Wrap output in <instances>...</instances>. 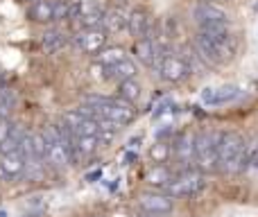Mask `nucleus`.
I'll use <instances>...</instances> for the list:
<instances>
[{
	"mask_svg": "<svg viewBox=\"0 0 258 217\" xmlns=\"http://www.w3.org/2000/svg\"><path fill=\"white\" fill-rule=\"evenodd\" d=\"M0 217H7V213H5V210H0Z\"/></svg>",
	"mask_w": 258,
	"mask_h": 217,
	"instance_id": "obj_28",
	"label": "nucleus"
},
{
	"mask_svg": "<svg viewBox=\"0 0 258 217\" xmlns=\"http://www.w3.org/2000/svg\"><path fill=\"white\" fill-rule=\"evenodd\" d=\"M118 98L125 100V102H129V104H134V102L141 100V84L136 82V77H134V80H125V82L118 84Z\"/></svg>",
	"mask_w": 258,
	"mask_h": 217,
	"instance_id": "obj_19",
	"label": "nucleus"
},
{
	"mask_svg": "<svg viewBox=\"0 0 258 217\" xmlns=\"http://www.w3.org/2000/svg\"><path fill=\"white\" fill-rule=\"evenodd\" d=\"M245 91L240 86H215V89H204L202 93V102L206 107H222V104L236 102Z\"/></svg>",
	"mask_w": 258,
	"mask_h": 217,
	"instance_id": "obj_9",
	"label": "nucleus"
},
{
	"mask_svg": "<svg viewBox=\"0 0 258 217\" xmlns=\"http://www.w3.org/2000/svg\"><path fill=\"white\" fill-rule=\"evenodd\" d=\"M68 12H71V3H63V0L54 3V21H63V18H68Z\"/></svg>",
	"mask_w": 258,
	"mask_h": 217,
	"instance_id": "obj_26",
	"label": "nucleus"
},
{
	"mask_svg": "<svg viewBox=\"0 0 258 217\" xmlns=\"http://www.w3.org/2000/svg\"><path fill=\"white\" fill-rule=\"evenodd\" d=\"M27 18L34 23H52L54 21V3L52 0H36L27 7Z\"/></svg>",
	"mask_w": 258,
	"mask_h": 217,
	"instance_id": "obj_14",
	"label": "nucleus"
},
{
	"mask_svg": "<svg viewBox=\"0 0 258 217\" xmlns=\"http://www.w3.org/2000/svg\"><path fill=\"white\" fill-rule=\"evenodd\" d=\"M30 145H32V152L39 161H45V152H48V145H45V138L41 131L36 133H30Z\"/></svg>",
	"mask_w": 258,
	"mask_h": 217,
	"instance_id": "obj_24",
	"label": "nucleus"
},
{
	"mask_svg": "<svg viewBox=\"0 0 258 217\" xmlns=\"http://www.w3.org/2000/svg\"><path fill=\"white\" fill-rule=\"evenodd\" d=\"M222 131H200L195 136V163L200 172H218V147Z\"/></svg>",
	"mask_w": 258,
	"mask_h": 217,
	"instance_id": "obj_3",
	"label": "nucleus"
},
{
	"mask_svg": "<svg viewBox=\"0 0 258 217\" xmlns=\"http://www.w3.org/2000/svg\"><path fill=\"white\" fill-rule=\"evenodd\" d=\"M132 52L136 54V59L143 63V66H154V61L161 57V54H165V50L161 48L156 41H152L150 36H143V39L134 41Z\"/></svg>",
	"mask_w": 258,
	"mask_h": 217,
	"instance_id": "obj_10",
	"label": "nucleus"
},
{
	"mask_svg": "<svg viewBox=\"0 0 258 217\" xmlns=\"http://www.w3.org/2000/svg\"><path fill=\"white\" fill-rule=\"evenodd\" d=\"M107 34L104 27H89V30H80L75 36V45L86 54H98L100 50L107 45Z\"/></svg>",
	"mask_w": 258,
	"mask_h": 217,
	"instance_id": "obj_7",
	"label": "nucleus"
},
{
	"mask_svg": "<svg viewBox=\"0 0 258 217\" xmlns=\"http://www.w3.org/2000/svg\"><path fill=\"white\" fill-rule=\"evenodd\" d=\"M127 16H129V14L122 7L107 9V12H104V16H102L104 30H107V32H120V30H125V27H127Z\"/></svg>",
	"mask_w": 258,
	"mask_h": 217,
	"instance_id": "obj_17",
	"label": "nucleus"
},
{
	"mask_svg": "<svg viewBox=\"0 0 258 217\" xmlns=\"http://www.w3.org/2000/svg\"><path fill=\"white\" fill-rule=\"evenodd\" d=\"M170 154H172V147H170L168 142H156L150 150V156H152V161H154V165H165Z\"/></svg>",
	"mask_w": 258,
	"mask_h": 217,
	"instance_id": "obj_22",
	"label": "nucleus"
},
{
	"mask_svg": "<svg viewBox=\"0 0 258 217\" xmlns=\"http://www.w3.org/2000/svg\"><path fill=\"white\" fill-rule=\"evenodd\" d=\"M143 217H161V215H152V213H145Z\"/></svg>",
	"mask_w": 258,
	"mask_h": 217,
	"instance_id": "obj_27",
	"label": "nucleus"
},
{
	"mask_svg": "<svg viewBox=\"0 0 258 217\" xmlns=\"http://www.w3.org/2000/svg\"><path fill=\"white\" fill-rule=\"evenodd\" d=\"M206 188V179L202 172L195 170H183L181 174H174L170 186L165 188V195L172 199H183V197H195Z\"/></svg>",
	"mask_w": 258,
	"mask_h": 217,
	"instance_id": "obj_4",
	"label": "nucleus"
},
{
	"mask_svg": "<svg viewBox=\"0 0 258 217\" xmlns=\"http://www.w3.org/2000/svg\"><path fill=\"white\" fill-rule=\"evenodd\" d=\"M107 77L109 80H116L118 84L125 80H134V77H136V63L129 61V59H122V61H118L116 66L107 68Z\"/></svg>",
	"mask_w": 258,
	"mask_h": 217,
	"instance_id": "obj_18",
	"label": "nucleus"
},
{
	"mask_svg": "<svg viewBox=\"0 0 258 217\" xmlns=\"http://www.w3.org/2000/svg\"><path fill=\"white\" fill-rule=\"evenodd\" d=\"M192 18L200 27H229V14L215 3H197L192 9Z\"/></svg>",
	"mask_w": 258,
	"mask_h": 217,
	"instance_id": "obj_6",
	"label": "nucleus"
},
{
	"mask_svg": "<svg viewBox=\"0 0 258 217\" xmlns=\"http://www.w3.org/2000/svg\"><path fill=\"white\" fill-rule=\"evenodd\" d=\"M122 59H127L122 48H102L98 52L95 63H100V66H104V68H111V66H116L118 61H122Z\"/></svg>",
	"mask_w": 258,
	"mask_h": 217,
	"instance_id": "obj_20",
	"label": "nucleus"
},
{
	"mask_svg": "<svg viewBox=\"0 0 258 217\" xmlns=\"http://www.w3.org/2000/svg\"><path fill=\"white\" fill-rule=\"evenodd\" d=\"M25 172V159L21 152H12V154L0 156V179L5 181H14V179L23 177Z\"/></svg>",
	"mask_w": 258,
	"mask_h": 217,
	"instance_id": "obj_11",
	"label": "nucleus"
},
{
	"mask_svg": "<svg viewBox=\"0 0 258 217\" xmlns=\"http://www.w3.org/2000/svg\"><path fill=\"white\" fill-rule=\"evenodd\" d=\"M152 68H154L156 75H159L165 84H179V82H183L190 75V70H188V66L183 63V59L174 57V54H168V52L161 54Z\"/></svg>",
	"mask_w": 258,
	"mask_h": 217,
	"instance_id": "obj_5",
	"label": "nucleus"
},
{
	"mask_svg": "<svg viewBox=\"0 0 258 217\" xmlns=\"http://www.w3.org/2000/svg\"><path fill=\"white\" fill-rule=\"evenodd\" d=\"M138 206L143 208V213H152V215H168L174 208V199L161 192H143L138 197Z\"/></svg>",
	"mask_w": 258,
	"mask_h": 217,
	"instance_id": "obj_8",
	"label": "nucleus"
},
{
	"mask_svg": "<svg viewBox=\"0 0 258 217\" xmlns=\"http://www.w3.org/2000/svg\"><path fill=\"white\" fill-rule=\"evenodd\" d=\"M73 145H75L77 156H89L98 150L100 142H98V136H75L73 138Z\"/></svg>",
	"mask_w": 258,
	"mask_h": 217,
	"instance_id": "obj_21",
	"label": "nucleus"
},
{
	"mask_svg": "<svg viewBox=\"0 0 258 217\" xmlns=\"http://www.w3.org/2000/svg\"><path fill=\"white\" fill-rule=\"evenodd\" d=\"M174 179V172H170L168 165H154L145 172V181L152 188H168L170 181Z\"/></svg>",
	"mask_w": 258,
	"mask_h": 217,
	"instance_id": "obj_15",
	"label": "nucleus"
},
{
	"mask_svg": "<svg viewBox=\"0 0 258 217\" xmlns=\"http://www.w3.org/2000/svg\"><path fill=\"white\" fill-rule=\"evenodd\" d=\"M150 27H152V21H150V12H147V9L136 7L127 16V30H129V34L134 36V41L150 34Z\"/></svg>",
	"mask_w": 258,
	"mask_h": 217,
	"instance_id": "obj_12",
	"label": "nucleus"
},
{
	"mask_svg": "<svg viewBox=\"0 0 258 217\" xmlns=\"http://www.w3.org/2000/svg\"><path fill=\"white\" fill-rule=\"evenodd\" d=\"M258 170V138L249 147H245V163H242V172Z\"/></svg>",
	"mask_w": 258,
	"mask_h": 217,
	"instance_id": "obj_23",
	"label": "nucleus"
},
{
	"mask_svg": "<svg viewBox=\"0 0 258 217\" xmlns=\"http://www.w3.org/2000/svg\"><path fill=\"white\" fill-rule=\"evenodd\" d=\"M71 43V39H68V34H63V32L59 30H48L43 34V39H41V45H43V50L48 54H57L61 52L66 45Z\"/></svg>",
	"mask_w": 258,
	"mask_h": 217,
	"instance_id": "obj_16",
	"label": "nucleus"
},
{
	"mask_svg": "<svg viewBox=\"0 0 258 217\" xmlns=\"http://www.w3.org/2000/svg\"><path fill=\"white\" fill-rule=\"evenodd\" d=\"M25 3H36V0H25Z\"/></svg>",
	"mask_w": 258,
	"mask_h": 217,
	"instance_id": "obj_29",
	"label": "nucleus"
},
{
	"mask_svg": "<svg viewBox=\"0 0 258 217\" xmlns=\"http://www.w3.org/2000/svg\"><path fill=\"white\" fill-rule=\"evenodd\" d=\"M14 104H16V95H14L9 89L0 91V115H7L9 111L14 109Z\"/></svg>",
	"mask_w": 258,
	"mask_h": 217,
	"instance_id": "obj_25",
	"label": "nucleus"
},
{
	"mask_svg": "<svg viewBox=\"0 0 258 217\" xmlns=\"http://www.w3.org/2000/svg\"><path fill=\"white\" fill-rule=\"evenodd\" d=\"M172 154H174V159L188 170L190 161H195V136H190V133H181V136L174 140Z\"/></svg>",
	"mask_w": 258,
	"mask_h": 217,
	"instance_id": "obj_13",
	"label": "nucleus"
},
{
	"mask_svg": "<svg viewBox=\"0 0 258 217\" xmlns=\"http://www.w3.org/2000/svg\"><path fill=\"white\" fill-rule=\"evenodd\" d=\"M245 138L238 131H224L218 147V170L220 172H242L245 163Z\"/></svg>",
	"mask_w": 258,
	"mask_h": 217,
	"instance_id": "obj_2",
	"label": "nucleus"
},
{
	"mask_svg": "<svg viewBox=\"0 0 258 217\" xmlns=\"http://www.w3.org/2000/svg\"><path fill=\"white\" fill-rule=\"evenodd\" d=\"M195 48L200 57L209 63H227L236 54V39L229 27H200L195 36Z\"/></svg>",
	"mask_w": 258,
	"mask_h": 217,
	"instance_id": "obj_1",
	"label": "nucleus"
}]
</instances>
